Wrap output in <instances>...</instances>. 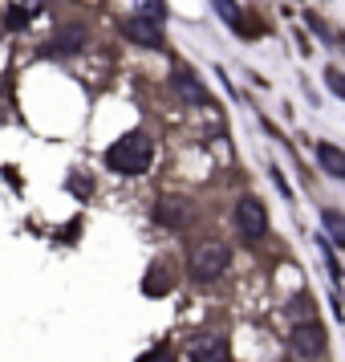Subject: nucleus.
<instances>
[{"label": "nucleus", "mask_w": 345, "mask_h": 362, "mask_svg": "<svg viewBox=\"0 0 345 362\" xmlns=\"http://www.w3.org/2000/svg\"><path fill=\"white\" fill-rule=\"evenodd\" d=\"M317 163L325 167V175H333V180H345V155L333 143H317Z\"/></svg>", "instance_id": "obj_8"}, {"label": "nucleus", "mask_w": 345, "mask_h": 362, "mask_svg": "<svg viewBox=\"0 0 345 362\" xmlns=\"http://www.w3.org/2000/svg\"><path fill=\"white\" fill-rule=\"evenodd\" d=\"M321 224H325V240L329 245L345 248V220H341V212H337V208H325V212H321Z\"/></svg>", "instance_id": "obj_9"}, {"label": "nucleus", "mask_w": 345, "mask_h": 362, "mask_svg": "<svg viewBox=\"0 0 345 362\" xmlns=\"http://www.w3.org/2000/svg\"><path fill=\"white\" fill-rule=\"evenodd\" d=\"M293 350L301 358H317L321 350H325V329L317 326V322H301L293 329Z\"/></svg>", "instance_id": "obj_4"}, {"label": "nucleus", "mask_w": 345, "mask_h": 362, "mask_svg": "<svg viewBox=\"0 0 345 362\" xmlns=\"http://www.w3.org/2000/svg\"><path fill=\"white\" fill-rule=\"evenodd\" d=\"M325 78H329V90H333V94H337V98H341V94H345V82H341V69H329Z\"/></svg>", "instance_id": "obj_14"}, {"label": "nucleus", "mask_w": 345, "mask_h": 362, "mask_svg": "<svg viewBox=\"0 0 345 362\" xmlns=\"http://www.w3.org/2000/svg\"><path fill=\"white\" fill-rule=\"evenodd\" d=\"M175 90H179L183 102H191V106H212V94H207V86L199 82L191 69H175Z\"/></svg>", "instance_id": "obj_5"}, {"label": "nucleus", "mask_w": 345, "mask_h": 362, "mask_svg": "<svg viewBox=\"0 0 345 362\" xmlns=\"http://www.w3.org/2000/svg\"><path fill=\"white\" fill-rule=\"evenodd\" d=\"M236 224L244 232L248 240H260L264 232H268V212H264L260 199H240L236 204Z\"/></svg>", "instance_id": "obj_3"}, {"label": "nucleus", "mask_w": 345, "mask_h": 362, "mask_svg": "<svg viewBox=\"0 0 345 362\" xmlns=\"http://www.w3.org/2000/svg\"><path fill=\"white\" fill-rule=\"evenodd\" d=\"M138 17H143V21H155V25H159V21L167 17V13H163V0H138Z\"/></svg>", "instance_id": "obj_12"}, {"label": "nucleus", "mask_w": 345, "mask_h": 362, "mask_svg": "<svg viewBox=\"0 0 345 362\" xmlns=\"http://www.w3.org/2000/svg\"><path fill=\"white\" fill-rule=\"evenodd\" d=\"M228 261H231L228 245L203 240V245H195V252H191V273H195L199 281H212V277H219V273L228 269Z\"/></svg>", "instance_id": "obj_2"}, {"label": "nucleus", "mask_w": 345, "mask_h": 362, "mask_svg": "<svg viewBox=\"0 0 345 362\" xmlns=\"http://www.w3.org/2000/svg\"><path fill=\"white\" fill-rule=\"evenodd\" d=\"M317 248H321V257H325L329 281H333V285H341V264H337V252H333V245H329L325 236H317Z\"/></svg>", "instance_id": "obj_10"}, {"label": "nucleus", "mask_w": 345, "mask_h": 362, "mask_svg": "<svg viewBox=\"0 0 345 362\" xmlns=\"http://www.w3.org/2000/svg\"><path fill=\"white\" fill-rule=\"evenodd\" d=\"M215 8H219V21H224L228 29H236V33L244 29V21H240V4H236V0H215Z\"/></svg>", "instance_id": "obj_11"}, {"label": "nucleus", "mask_w": 345, "mask_h": 362, "mask_svg": "<svg viewBox=\"0 0 345 362\" xmlns=\"http://www.w3.org/2000/svg\"><path fill=\"white\" fill-rule=\"evenodd\" d=\"M85 45V33L78 29V25H69V29H61V33L49 41V53L53 57H69V53H78Z\"/></svg>", "instance_id": "obj_7"}, {"label": "nucleus", "mask_w": 345, "mask_h": 362, "mask_svg": "<svg viewBox=\"0 0 345 362\" xmlns=\"http://www.w3.org/2000/svg\"><path fill=\"white\" fill-rule=\"evenodd\" d=\"M138 362H175V358H171V350H167V346H155V350H150V354H143Z\"/></svg>", "instance_id": "obj_13"}, {"label": "nucleus", "mask_w": 345, "mask_h": 362, "mask_svg": "<svg viewBox=\"0 0 345 362\" xmlns=\"http://www.w3.org/2000/svg\"><path fill=\"white\" fill-rule=\"evenodd\" d=\"M126 33H131L138 45H147V49H159V45H163V33H159V25H155V21L131 17V21H126Z\"/></svg>", "instance_id": "obj_6"}, {"label": "nucleus", "mask_w": 345, "mask_h": 362, "mask_svg": "<svg viewBox=\"0 0 345 362\" xmlns=\"http://www.w3.org/2000/svg\"><path fill=\"white\" fill-rule=\"evenodd\" d=\"M155 163V143H150L147 134H122L114 147L106 151V167L118 171V175H143L147 167Z\"/></svg>", "instance_id": "obj_1"}]
</instances>
